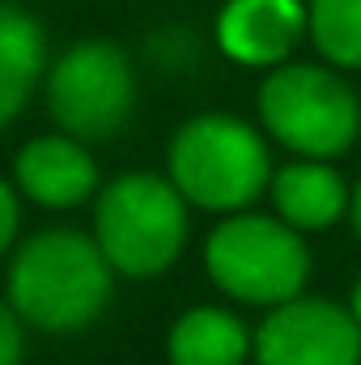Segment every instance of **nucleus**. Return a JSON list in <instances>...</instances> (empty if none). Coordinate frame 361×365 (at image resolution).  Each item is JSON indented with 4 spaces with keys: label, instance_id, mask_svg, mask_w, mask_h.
Returning a JSON list of instances; mask_svg holds the SVG:
<instances>
[{
    "label": "nucleus",
    "instance_id": "obj_1",
    "mask_svg": "<svg viewBox=\"0 0 361 365\" xmlns=\"http://www.w3.org/2000/svg\"><path fill=\"white\" fill-rule=\"evenodd\" d=\"M4 297L30 331L77 336L106 314L115 297V268L90 230L47 225L13 247Z\"/></svg>",
    "mask_w": 361,
    "mask_h": 365
},
{
    "label": "nucleus",
    "instance_id": "obj_2",
    "mask_svg": "<svg viewBox=\"0 0 361 365\" xmlns=\"http://www.w3.org/2000/svg\"><path fill=\"white\" fill-rule=\"evenodd\" d=\"M268 136L225 110L191 115L175 128L166 145V175L183 191L191 208L230 217L247 212L260 195H268L272 182Z\"/></svg>",
    "mask_w": 361,
    "mask_h": 365
},
{
    "label": "nucleus",
    "instance_id": "obj_3",
    "mask_svg": "<svg viewBox=\"0 0 361 365\" xmlns=\"http://www.w3.org/2000/svg\"><path fill=\"white\" fill-rule=\"evenodd\" d=\"M93 238L123 280H153L179 264L191 234V204L171 175L128 170L93 195Z\"/></svg>",
    "mask_w": 361,
    "mask_h": 365
},
{
    "label": "nucleus",
    "instance_id": "obj_4",
    "mask_svg": "<svg viewBox=\"0 0 361 365\" xmlns=\"http://www.w3.org/2000/svg\"><path fill=\"white\" fill-rule=\"evenodd\" d=\"M204 272L230 302L272 310L306 293L310 247L306 234L276 212H230L204 238Z\"/></svg>",
    "mask_w": 361,
    "mask_h": 365
},
{
    "label": "nucleus",
    "instance_id": "obj_5",
    "mask_svg": "<svg viewBox=\"0 0 361 365\" xmlns=\"http://www.w3.org/2000/svg\"><path fill=\"white\" fill-rule=\"evenodd\" d=\"M260 123L293 158L332 162L361 136V102L332 64H276L260 86Z\"/></svg>",
    "mask_w": 361,
    "mask_h": 365
},
{
    "label": "nucleus",
    "instance_id": "obj_6",
    "mask_svg": "<svg viewBox=\"0 0 361 365\" xmlns=\"http://www.w3.org/2000/svg\"><path fill=\"white\" fill-rule=\"evenodd\" d=\"M47 115L77 140H111L136 110V68L111 38H81L56 56L43 77Z\"/></svg>",
    "mask_w": 361,
    "mask_h": 365
},
{
    "label": "nucleus",
    "instance_id": "obj_7",
    "mask_svg": "<svg viewBox=\"0 0 361 365\" xmlns=\"http://www.w3.org/2000/svg\"><path fill=\"white\" fill-rule=\"evenodd\" d=\"M255 365H361L357 314L332 297H293L255 327Z\"/></svg>",
    "mask_w": 361,
    "mask_h": 365
},
{
    "label": "nucleus",
    "instance_id": "obj_8",
    "mask_svg": "<svg viewBox=\"0 0 361 365\" xmlns=\"http://www.w3.org/2000/svg\"><path fill=\"white\" fill-rule=\"evenodd\" d=\"M13 182L30 204H39L47 212H73L102 191L90 145L68 132L30 136L13 153Z\"/></svg>",
    "mask_w": 361,
    "mask_h": 365
},
{
    "label": "nucleus",
    "instance_id": "obj_9",
    "mask_svg": "<svg viewBox=\"0 0 361 365\" xmlns=\"http://www.w3.org/2000/svg\"><path fill=\"white\" fill-rule=\"evenodd\" d=\"M306 34L310 9L302 0H225L217 13V47L243 68L289 64Z\"/></svg>",
    "mask_w": 361,
    "mask_h": 365
},
{
    "label": "nucleus",
    "instance_id": "obj_10",
    "mask_svg": "<svg viewBox=\"0 0 361 365\" xmlns=\"http://www.w3.org/2000/svg\"><path fill=\"white\" fill-rule=\"evenodd\" d=\"M349 195L353 187L345 182V175L319 158H293L276 166L268 182L272 212L302 234L332 230L340 217H349Z\"/></svg>",
    "mask_w": 361,
    "mask_h": 365
},
{
    "label": "nucleus",
    "instance_id": "obj_11",
    "mask_svg": "<svg viewBox=\"0 0 361 365\" xmlns=\"http://www.w3.org/2000/svg\"><path fill=\"white\" fill-rule=\"evenodd\" d=\"M47 68V34L39 17L13 0H0V132L30 106Z\"/></svg>",
    "mask_w": 361,
    "mask_h": 365
},
{
    "label": "nucleus",
    "instance_id": "obj_12",
    "mask_svg": "<svg viewBox=\"0 0 361 365\" xmlns=\"http://www.w3.org/2000/svg\"><path fill=\"white\" fill-rule=\"evenodd\" d=\"M255 357V331L225 306H191L166 331L171 365H247Z\"/></svg>",
    "mask_w": 361,
    "mask_h": 365
},
{
    "label": "nucleus",
    "instance_id": "obj_13",
    "mask_svg": "<svg viewBox=\"0 0 361 365\" xmlns=\"http://www.w3.org/2000/svg\"><path fill=\"white\" fill-rule=\"evenodd\" d=\"M310 43L332 68H361V0H310Z\"/></svg>",
    "mask_w": 361,
    "mask_h": 365
},
{
    "label": "nucleus",
    "instance_id": "obj_14",
    "mask_svg": "<svg viewBox=\"0 0 361 365\" xmlns=\"http://www.w3.org/2000/svg\"><path fill=\"white\" fill-rule=\"evenodd\" d=\"M21 191L13 179H0V255H9L21 242Z\"/></svg>",
    "mask_w": 361,
    "mask_h": 365
},
{
    "label": "nucleus",
    "instance_id": "obj_15",
    "mask_svg": "<svg viewBox=\"0 0 361 365\" xmlns=\"http://www.w3.org/2000/svg\"><path fill=\"white\" fill-rule=\"evenodd\" d=\"M21 357H26V323L9 306V297H0V365H21Z\"/></svg>",
    "mask_w": 361,
    "mask_h": 365
},
{
    "label": "nucleus",
    "instance_id": "obj_16",
    "mask_svg": "<svg viewBox=\"0 0 361 365\" xmlns=\"http://www.w3.org/2000/svg\"><path fill=\"white\" fill-rule=\"evenodd\" d=\"M349 225H353V234L361 242V179L353 182V195H349Z\"/></svg>",
    "mask_w": 361,
    "mask_h": 365
},
{
    "label": "nucleus",
    "instance_id": "obj_17",
    "mask_svg": "<svg viewBox=\"0 0 361 365\" xmlns=\"http://www.w3.org/2000/svg\"><path fill=\"white\" fill-rule=\"evenodd\" d=\"M349 310L357 314V323H361V276L353 280V293H349Z\"/></svg>",
    "mask_w": 361,
    "mask_h": 365
}]
</instances>
